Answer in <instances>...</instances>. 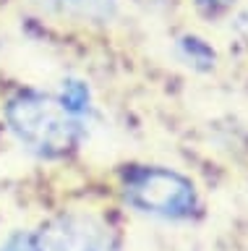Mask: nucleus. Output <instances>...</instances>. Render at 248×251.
<instances>
[{
	"label": "nucleus",
	"mask_w": 248,
	"mask_h": 251,
	"mask_svg": "<svg viewBox=\"0 0 248 251\" xmlns=\"http://www.w3.org/2000/svg\"><path fill=\"white\" fill-rule=\"evenodd\" d=\"M5 123L19 144L47 160L68 154L81 136V121H76L58 97L40 92H21L11 97L5 105Z\"/></svg>",
	"instance_id": "f257e3e1"
},
{
	"label": "nucleus",
	"mask_w": 248,
	"mask_h": 251,
	"mask_svg": "<svg viewBox=\"0 0 248 251\" xmlns=\"http://www.w3.org/2000/svg\"><path fill=\"white\" fill-rule=\"evenodd\" d=\"M178 50H180L183 60L188 63V66L199 68V71H209L217 63V52L214 47L206 42V39H201L196 34H185L178 39Z\"/></svg>",
	"instance_id": "423d86ee"
},
{
	"label": "nucleus",
	"mask_w": 248,
	"mask_h": 251,
	"mask_svg": "<svg viewBox=\"0 0 248 251\" xmlns=\"http://www.w3.org/2000/svg\"><path fill=\"white\" fill-rule=\"evenodd\" d=\"M0 251H37V246H34V235L13 233V235H8V238L0 243Z\"/></svg>",
	"instance_id": "6e6552de"
},
{
	"label": "nucleus",
	"mask_w": 248,
	"mask_h": 251,
	"mask_svg": "<svg viewBox=\"0 0 248 251\" xmlns=\"http://www.w3.org/2000/svg\"><path fill=\"white\" fill-rule=\"evenodd\" d=\"M58 102L76 121H84L91 113V92H89L87 81H81V78H66L63 86H60Z\"/></svg>",
	"instance_id": "39448f33"
},
{
	"label": "nucleus",
	"mask_w": 248,
	"mask_h": 251,
	"mask_svg": "<svg viewBox=\"0 0 248 251\" xmlns=\"http://www.w3.org/2000/svg\"><path fill=\"white\" fill-rule=\"evenodd\" d=\"M50 13L84 26H107L118 19L120 0H40Z\"/></svg>",
	"instance_id": "20e7f679"
},
{
	"label": "nucleus",
	"mask_w": 248,
	"mask_h": 251,
	"mask_svg": "<svg viewBox=\"0 0 248 251\" xmlns=\"http://www.w3.org/2000/svg\"><path fill=\"white\" fill-rule=\"evenodd\" d=\"M123 199L138 215L159 220H191L201 204L191 178L157 165L131 170L123 183Z\"/></svg>",
	"instance_id": "f03ea898"
},
{
	"label": "nucleus",
	"mask_w": 248,
	"mask_h": 251,
	"mask_svg": "<svg viewBox=\"0 0 248 251\" xmlns=\"http://www.w3.org/2000/svg\"><path fill=\"white\" fill-rule=\"evenodd\" d=\"M136 5H141V8H146V11H167L170 5H175V0H134Z\"/></svg>",
	"instance_id": "1a4fd4ad"
},
{
	"label": "nucleus",
	"mask_w": 248,
	"mask_h": 251,
	"mask_svg": "<svg viewBox=\"0 0 248 251\" xmlns=\"http://www.w3.org/2000/svg\"><path fill=\"white\" fill-rule=\"evenodd\" d=\"M238 0H193V5H196V11L204 16V19H222V16H227L232 8H235Z\"/></svg>",
	"instance_id": "0eeeda50"
},
{
	"label": "nucleus",
	"mask_w": 248,
	"mask_h": 251,
	"mask_svg": "<svg viewBox=\"0 0 248 251\" xmlns=\"http://www.w3.org/2000/svg\"><path fill=\"white\" fill-rule=\"evenodd\" d=\"M37 251H120L115 235L102 220L68 212L50 220L34 235Z\"/></svg>",
	"instance_id": "7ed1b4c3"
}]
</instances>
